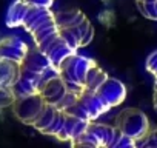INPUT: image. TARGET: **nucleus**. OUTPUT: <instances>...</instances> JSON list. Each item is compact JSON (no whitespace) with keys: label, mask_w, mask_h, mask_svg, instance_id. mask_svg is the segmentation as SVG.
<instances>
[{"label":"nucleus","mask_w":157,"mask_h":148,"mask_svg":"<svg viewBox=\"0 0 157 148\" xmlns=\"http://www.w3.org/2000/svg\"><path fill=\"white\" fill-rule=\"evenodd\" d=\"M22 26L33 36L36 48L45 54H48L51 49L63 42L51 8L28 5L22 20Z\"/></svg>","instance_id":"f257e3e1"},{"label":"nucleus","mask_w":157,"mask_h":148,"mask_svg":"<svg viewBox=\"0 0 157 148\" xmlns=\"http://www.w3.org/2000/svg\"><path fill=\"white\" fill-rule=\"evenodd\" d=\"M116 127L128 137H131L132 140H140L142 137H145L151 128H149V122L148 117L143 111L137 110V108H128L123 110L117 117H116Z\"/></svg>","instance_id":"f03ea898"},{"label":"nucleus","mask_w":157,"mask_h":148,"mask_svg":"<svg viewBox=\"0 0 157 148\" xmlns=\"http://www.w3.org/2000/svg\"><path fill=\"white\" fill-rule=\"evenodd\" d=\"M93 65H96V62L93 59L85 57V56H78L75 53V54L69 56L68 59H65L59 65V71L65 82H74V84L85 87L86 72Z\"/></svg>","instance_id":"7ed1b4c3"},{"label":"nucleus","mask_w":157,"mask_h":148,"mask_svg":"<svg viewBox=\"0 0 157 148\" xmlns=\"http://www.w3.org/2000/svg\"><path fill=\"white\" fill-rule=\"evenodd\" d=\"M45 100L42 97L40 93L31 94V96H23V97H17L13 103V110L14 114L17 116L19 120H22L23 123L33 125L34 120L37 119V116L40 114L42 108L45 107Z\"/></svg>","instance_id":"20e7f679"},{"label":"nucleus","mask_w":157,"mask_h":148,"mask_svg":"<svg viewBox=\"0 0 157 148\" xmlns=\"http://www.w3.org/2000/svg\"><path fill=\"white\" fill-rule=\"evenodd\" d=\"M28 51H29L28 45L16 36H10L0 40V59L17 62L22 65Z\"/></svg>","instance_id":"39448f33"},{"label":"nucleus","mask_w":157,"mask_h":148,"mask_svg":"<svg viewBox=\"0 0 157 148\" xmlns=\"http://www.w3.org/2000/svg\"><path fill=\"white\" fill-rule=\"evenodd\" d=\"M40 84H42L40 72H34V71L22 68L17 82L11 88H13V91L16 94V99H17V97H23V96H31V94L40 93Z\"/></svg>","instance_id":"423d86ee"},{"label":"nucleus","mask_w":157,"mask_h":148,"mask_svg":"<svg viewBox=\"0 0 157 148\" xmlns=\"http://www.w3.org/2000/svg\"><path fill=\"white\" fill-rule=\"evenodd\" d=\"M96 93H97L111 108L120 105V103L125 100V97H126V88H125V85H123L120 80H117V79H114V77H109V76H108V79L99 87V90H97Z\"/></svg>","instance_id":"0eeeda50"},{"label":"nucleus","mask_w":157,"mask_h":148,"mask_svg":"<svg viewBox=\"0 0 157 148\" xmlns=\"http://www.w3.org/2000/svg\"><path fill=\"white\" fill-rule=\"evenodd\" d=\"M80 102L85 105L91 122L96 120L100 114H103V113L111 110V107L96 91H91V90H83V93L80 94Z\"/></svg>","instance_id":"6e6552de"},{"label":"nucleus","mask_w":157,"mask_h":148,"mask_svg":"<svg viewBox=\"0 0 157 148\" xmlns=\"http://www.w3.org/2000/svg\"><path fill=\"white\" fill-rule=\"evenodd\" d=\"M40 94L46 103L56 105L65 94H66V85L62 79V76H57L48 82H45L40 87Z\"/></svg>","instance_id":"1a4fd4ad"},{"label":"nucleus","mask_w":157,"mask_h":148,"mask_svg":"<svg viewBox=\"0 0 157 148\" xmlns=\"http://www.w3.org/2000/svg\"><path fill=\"white\" fill-rule=\"evenodd\" d=\"M88 123H90L88 120H83V119H78L75 116L66 114L63 128L57 134V139H60V140H74L75 137H78L88 128Z\"/></svg>","instance_id":"9d476101"},{"label":"nucleus","mask_w":157,"mask_h":148,"mask_svg":"<svg viewBox=\"0 0 157 148\" xmlns=\"http://www.w3.org/2000/svg\"><path fill=\"white\" fill-rule=\"evenodd\" d=\"M20 63L0 59V87H13L20 76Z\"/></svg>","instance_id":"9b49d317"},{"label":"nucleus","mask_w":157,"mask_h":148,"mask_svg":"<svg viewBox=\"0 0 157 148\" xmlns=\"http://www.w3.org/2000/svg\"><path fill=\"white\" fill-rule=\"evenodd\" d=\"M51 63V60L48 59V56L45 53H42L40 49H29L25 60L22 62V68L34 71V72H42L45 68H48Z\"/></svg>","instance_id":"f8f14e48"},{"label":"nucleus","mask_w":157,"mask_h":148,"mask_svg":"<svg viewBox=\"0 0 157 148\" xmlns=\"http://www.w3.org/2000/svg\"><path fill=\"white\" fill-rule=\"evenodd\" d=\"M108 79V74L96 63L93 65L88 72H86V77H85V90H91V91H97L99 87Z\"/></svg>","instance_id":"ddd939ff"},{"label":"nucleus","mask_w":157,"mask_h":148,"mask_svg":"<svg viewBox=\"0 0 157 148\" xmlns=\"http://www.w3.org/2000/svg\"><path fill=\"white\" fill-rule=\"evenodd\" d=\"M28 8V3L25 0H16L10 6L8 14H6V25L14 28V26H22V20L25 16V11Z\"/></svg>","instance_id":"4468645a"},{"label":"nucleus","mask_w":157,"mask_h":148,"mask_svg":"<svg viewBox=\"0 0 157 148\" xmlns=\"http://www.w3.org/2000/svg\"><path fill=\"white\" fill-rule=\"evenodd\" d=\"M56 114H57V108H56V105H51V103H45V107L42 108V111H40V114L37 116V119L34 120V123H33V127L36 128V130H39L40 133L46 128V127H49V123L54 120V117H56Z\"/></svg>","instance_id":"2eb2a0df"},{"label":"nucleus","mask_w":157,"mask_h":148,"mask_svg":"<svg viewBox=\"0 0 157 148\" xmlns=\"http://www.w3.org/2000/svg\"><path fill=\"white\" fill-rule=\"evenodd\" d=\"M65 119H66V113L57 110V114H56L54 120H52V122L49 123V127H46L42 133L46 134V136H54V137H57V134H59V133L62 131V128H63Z\"/></svg>","instance_id":"dca6fc26"},{"label":"nucleus","mask_w":157,"mask_h":148,"mask_svg":"<svg viewBox=\"0 0 157 148\" xmlns=\"http://www.w3.org/2000/svg\"><path fill=\"white\" fill-rule=\"evenodd\" d=\"M137 8L146 19L157 20V0L152 2H137Z\"/></svg>","instance_id":"f3484780"},{"label":"nucleus","mask_w":157,"mask_h":148,"mask_svg":"<svg viewBox=\"0 0 157 148\" xmlns=\"http://www.w3.org/2000/svg\"><path fill=\"white\" fill-rule=\"evenodd\" d=\"M78 99H80V94H75V93H71V91H66V94L56 103V108L59 111H66L69 107H72Z\"/></svg>","instance_id":"a211bd4d"},{"label":"nucleus","mask_w":157,"mask_h":148,"mask_svg":"<svg viewBox=\"0 0 157 148\" xmlns=\"http://www.w3.org/2000/svg\"><path fill=\"white\" fill-rule=\"evenodd\" d=\"M16 100V94L11 87H0V108L10 107Z\"/></svg>","instance_id":"6ab92c4d"},{"label":"nucleus","mask_w":157,"mask_h":148,"mask_svg":"<svg viewBox=\"0 0 157 148\" xmlns=\"http://www.w3.org/2000/svg\"><path fill=\"white\" fill-rule=\"evenodd\" d=\"M146 69L157 79V51L151 53L149 57L146 59Z\"/></svg>","instance_id":"aec40b11"},{"label":"nucleus","mask_w":157,"mask_h":148,"mask_svg":"<svg viewBox=\"0 0 157 148\" xmlns=\"http://www.w3.org/2000/svg\"><path fill=\"white\" fill-rule=\"evenodd\" d=\"M28 5H33V6H42V8H51L54 0H25Z\"/></svg>","instance_id":"412c9836"},{"label":"nucleus","mask_w":157,"mask_h":148,"mask_svg":"<svg viewBox=\"0 0 157 148\" xmlns=\"http://www.w3.org/2000/svg\"><path fill=\"white\" fill-rule=\"evenodd\" d=\"M71 148H97L91 143L86 142H78V140H71Z\"/></svg>","instance_id":"4be33fe9"},{"label":"nucleus","mask_w":157,"mask_h":148,"mask_svg":"<svg viewBox=\"0 0 157 148\" xmlns=\"http://www.w3.org/2000/svg\"><path fill=\"white\" fill-rule=\"evenodd\" d=\"M154 108H155V111H157V90L154 91Z\"/></svg>","instance_id":"5701e85b"},{"label":"nucleus","mask_w":157,"mask_h":148,"mask_svg":"<svg viewBox=\"0 0 157 148\" xmlns=\"http://www.w3.org/2000/svg\"><path fill=\"white\" fill-rule=\"evenodd\" d=\"M136 2H152V0H136Z\"/></svg>","instance_id":"b1692460"},{"label":"nucleus","mask_w":157,"mask_h":148,"mask_svg":"<svg viewBox=\"0 0 157 148\" xmlns=\"http://www.w3.org/2000/svg\"><path fill=\"white\" fill-rule=\"evenodd\" d=\"M154 88H155V90H157V79H155V87H154Z\"/></svg>","instance_id":"393cba45"}]
</instances>
